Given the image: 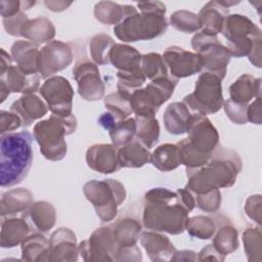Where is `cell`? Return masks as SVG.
Instances as JSON below:
<instances>
[{
    "instance_id": "cell-1",
    "label": "cell",
    "mask_w": 262,
    "mask_h": 262,
    "mask_svg": "<svg viewBox=\"0 0 262 262\" xmlns=\"http://www.w3.org/2000/svg\"><path fill=\"white\" fill-rule=\"evenodd\" d=\"M242 170L239 156L232 149L217 146L209 161L198 168H186L185 188L193 194L230 187Z\"/></svg>"
},
{
    "instance_id": "cell-2",
    "label": "cell",
    "mask_w": 262,
    "mask_h": 262,
    "mask_svg": "<svg viewBox=\"0 0 262 262\" xmlns=\"http://www.w3.org/2000/svg\"><path fill=\"white\" fill-rule=\"evenodd\" d=\"M144 200L142 223L146 229L169 234H180L185 230L189 212L177 191L156 187L145 193Z\"/></svg>"
},
{
    "instance_id": "cell-3",
    "label": "cell",
    "mask_w": 262,
    "mask_h": 262,
    "mask_svg": "<svg viewBox=\"0 0 262 262\" xmlns=\"http://www.w3.org/2000/svg\"><path fill=\"white\" fill-rule=\"evenodd\" d=\"M33 135L29 131L10 132L0 139V184L10 187L20 183L33 162Z\"/></svg>"
},
{
    "instance_id": "cell-4",
    "label": "cell",
    "mask_w": 262,
    "mask_h": 262,
    "mask_svg": "<svg viewBox=\"0 0 262 262\" xmlns=\"http://www.w3.org/2000/svg\"><path fill=\"white\" fill-rule=\"evenodd\" d=\"M221 33L226 39V47L231 56H248L254 66L261 68V30L249 17L229 14Z\"/></svg>"
},
{
    "instance_id": "cell-5",
    "label": "cell",
    "mask_w": 262,
    "mask_h": 262,
    "mask_svg": "<svg viewBox=\"0 0 262 262\" xmlns=\"http://www.w3.org/2000/svg\"><path fill=\"white\" fill-rule=\"evenodd\" d=\"M76 129L77 119L74 115L62 118L52 114L48 119L36 123L33 134L44 158L56 162L67 155L64 137L74 133Z\"/></svg>"
},
{
    "instance_id": "cell-6",
    "label": "cell",
    "mask_w": 262,
    "mask_h": 262,
    "mask_svg": "<svg viewBox=\"0 0 262 262\" xmlns=\"http://www.w3.org/2000/svg\"><path fill=\"white\" fill-rule=\"evenodd\" d=\"M168 23L165 13L138 11L127 16L114 27L117 38L123 42L151 40L165 34Z\"/></svg>"
},
{
    "instance_id": "cell-7",
    "label": "cell",
    "mask_w": 262,
    "mask_h": 262,
    "mask_svg": "<svg viewBox=\"0 0 262 262\" xmlns=\"http://www.w3.org/2000/svg\"><path fill=\"white\" fill-rule=\"evenodd\" d=\"M83 192L103 222L112 221L116 217L118 207L126 199L125 186L115 179L90 180L85 183Z\"/></svg>"
},
{
    "instance_id": "cell-8",
    "label": "cell",
    "mask_w": 262,
    "mask_h": 262,
    "mask_svg": "<svg viewBox=\"0 0 262 262\" xmlns=\"http://www.w3.org/2000/svg\"><path fill=\"white\" fill-rule=\"evenodd\" d=\"M220 76L204 71L198 78L192 93L183 98V103L195 114L203 116L217 113L224 103Z\"/></svg>"
},
{
    "instance_id": "cell-9",
    "label": "cell",
    "mask_w": 262,
    "mask_h": 262,
    "mask_svg": "<svg viewBox=\"0 0 262 262\" xmlns=\"http://www.w3.org/2000/svg\"><path fill=\"white\" fill-rule=\"evenodd\" d=\"M178 79L167 75L150 81L130 95V104L137 117H155L161 105L173 94Z\"/></svg>"
},
{
    "instance_id": "cell-10",
    "label": "cell",
    "mask_w": 262,
    "mask_h": 262,
    "mask_svg": "<svg viewBox=\"0 0 262 262\" xmlns=\"http://www.w3.org/2000/svg\"><path fill=\"white\" fill-rule=\"evenodd\" d=\"M191 46L202 59L203 70L221 78L225 77L231 54L227 47L218 40L217 35L202 30L192 37Z\"/></svg>"
},
{
    "instance_id": "cell-11",
    "label": "cell",
    "mask_w": 262,
    "mask_h": 262,
    "mask_svg": "<svg viewBox=\"0 0 262 262\" xmlns=\"http://www.w3.org/2000/svg\"><path fill=\"white\" fill-rule=\"evenodd\" d=\"M39 92L53 115L62 118L73 115L74 90L68 79L61 76H52L45 80Z\"/></svg>"
},
{
    "instance_id": "cell-12",
    "label": "cell",
    "mask_w": 262,
    "mask_h": 262,
    "mask_svg": "<svg viewBox=\"0 0 262 262\" xmlns=\"http://www.w3.org/2000/svg\"><path fill=\"white\" fill-rule=\"evenodd\" d=\"M78 247L84 261H115L119 249L111 225L95 229L88 239L81 242Z\"/></svg>"
},
{
    "instance_id": "cell-13",
    "label": "cell",
    "mask_w": 262,
    "mask_h": 262,
    "mask_svg": "<svg viewBox=\"0 0 262 262\" xmlns=\"http://www.w3.org/2000/svg\"><path fill=\"white\" fill-rule=\"evenodd\" d=\"M73 76L78 85V93L83 99L96 101L103 98L105 87L96 63L87 58L77 60Z\"/></svg>"
},
{
    "instance_id": "cell-14",
    "label": "cell",
    "mask_w": 262,
    "mask_h": 262,
    "mask_svg": "<svg viewBox=\"0 0 262 262\" xmlns=\"http://www.w3.org/2000/svg\"><path fill=\"white\" fill-rule=\"evenodd\" d=\"M74 59L71 46L59 40H52L41 48L39 53V75L48 79L67 69Z\"/></svg>"
},
{
    "instance_id": "cell-15",
    "label": "cell",
    "mask_w": 262,
    "mask_h": 262,
    "mask_svg": "<svg viewBox=\"0 0 262 262\" xmlns=\"http://www.w3.org/2000/svg\"><path fill=\"white\" fill-rule=\"evenodd\" d=\"M163 59L170 72V76L179 79L192 76L203 70L201 57L179 46H170L163 53Z\"/></svg>"
},
{
    "instance_id": "cell-16",
    "label": "cell",
    "mask_w": 262,
    "mask_h": 262,
    "mask_svg": "<svg viewBox=\"0 0 262 262\" xmlns=\"http://www.w3.org/2000/svg\"><path fill=\"white\" fill-rule=\"evenodd\" d=\"M187 133L189 144L201 154L212 155L218 146V131L206 116L195 114Z\"/></svg>"
},
{
    "instance_id": "cell-17",
    "label": "cell",
    "mask_w": 262,
    "mask_h": 262,
    "mask_svg": "<svg viewBox=\"0 0 262 262\" xmlns=\"http://www.w3.org/2000/svg\"><path fill=\"white\" fill-rule=\"evenodd\" d=\"M40 78L41 76L39 74L28 75L16 66L9 67L6 71L0 73L1 102H3L11 92L23 94L36 92L40 89Z\"/></svg>"
},
{
    "instance_id": "cell-18",
    "label": "cell",
    "mask_w": 262,
    "mask_h": 262,
    "mask_svg": "<svg viewBox=\"0 0 262 262\" xmlns=\"http://www.w3.org/2000/svg\"><path fill=\"white\" fill-rule=\"evenodd\" d=\"M78 255L77 237L71 229L60 227L52 232L45 261H77Z\"/></svg>"
},
{
    "instance_id": "cell-19",
    "label": "cell",
    "mask_w": 262,
    "mask_h": 262,
    "mask_svg": "<svg viewBox=\"0 0 262 262\" xmlns=\"http://www.w3.org/2000/svg\"><path fill=\"white\" fill-rule=\"evenodd\" d=\"M119 146L108 143L91 145L86 151L88 167L102 174H111L119 171L122 167L118 159Z\"/></svg>"
},
{
    "instance_id": "cell-20",
    "label": "cell",
    "mask_w": 262,
    "mask_h": 262,
    "mask_svg": "<svg viewBox=\"0 0 262 262\" xmlns=\"http://www.w3.org/2000/svg\"><path fill=\"white\" fill-rule=\"evenodd\" d=\"M48 110L49 108L45 100L34 93L23 94L10 106V111L20 118L23 127H28L36 120L44 117Z\"/></svg>"
},
{
    "instance_id": "cell-21",
    "label": "cell",
    "mask_w": 262,
    "mask_h": 262,
    "mask_svg": "<svg viewBox=\"0 0 262 262\" xmlns=\"http://www.w3.org/2000/svg\"><path fill=\"white\" fill-rule=\"evenodd\" d=\"M140 243L151 261H171L176 249L168 236L147 230L140 234Z\"/></svg>"
},
{
    "instance_id": "cell-22",
    "label": "cell",
    "mask_w": 262,
    "mask_h": 262,
    "mask_svg": "<svg viewBox=\"0 0 262 262\" xmlns=\"http://www.w3.org/2000/svg\"><path fill=\"white\" fill-rule=\"evenodd\" d=\"M16 67L28 75L39 74V47L31 41H15L10 48Z\"/></svg>"
},
{
    "instance_id": "cell-23",
    "label": "cell",
    "mask_w": 262,
    "mask_h": 262,
    "mask_svg": "<svg viewBox=\"0 0 262 262\" xmlns=\"http://www.w3.org/2000/svg\"><path fill=\"white\" fill-rule=\"evenodd\" d=\"M195 113H192L183 102L170 103L163 116L166 130L173 135L187 133Z\"/></svg>"
},
{
    "instance_id": "cell-24",
    "label": "cell",
    "mask_w": 262,
    "mask_h": 262,
    "mask_svg": "<svg viewBox=\"0 0 262 262\" xmlns=\"http://www.w3.org/2000/svg\"><path fill=\"white\" fill-rule=\"evenodd\" d=\"M31 226L21 217H4L1 222L0 245L2 248H14L21 244L29 235Z\"/></svg>"
},
{
    "instance_id": "cell-25",
    "label": "cell",
    "mask_w": 262,
    "mask_h": 262,
    "mask_svg": "<svg viewBox=\"0 0 262 262\" xmlns=\"http://www.w3.org/2000/svg\"><path fill=\"white\" fill-rule=\"evenodd\" d=\"M23 217L29 222L30 226L40 232L49 231L55 224L56 213L52 204L46 201H38L23 213Z\"/></svg>"
},
{
    "instance_id": "cell-26",
    "label": "cell",
    "mask_w": 262,
    "mask_h": 262,
    "mask_svg": "<svg viewBox=\"0 0 262 262\" xmlns=\"http://www.w3.org/2000/svg\"><path fill=\"white\" fill-rule=\"evenodd\" d=\"M229 12V8L221 5L219 1L208 2L198 14L202 30L214 35L221 33L224 20Z\"/></svg>"
},
{
    "instance_id": "cell-27",
    "label": "cell",
    "mask_w": 262,
    "mask_h": 262,
    "mask_svg": "<svg viewBox=\"0 0 262 262\" xmlns=\"http://www.w3.org/2000/svg\"><path fill=\"white\" fill-rule=\"evenodd\" d=\"M33 194L26 188H13L2 194L0 202L1 217L25 213L33 204Z\"/></svg>"
},
{
    "instance_id": "cell-28",
    "label": "cell",
    "mask_w": 262,
    "mask_h": 262,
    "mask_svg": "<svg viewBox=\"0 0 262 262\" xmlns=\"http://www.w3.org/2000/svg\"><path fill=\"white\" fill-rule=\"evenodd\" d=\"M118 159L121 167L140 168L150 162L151 154L143 143L137 138L119 146Z\"/></svg>"
},
{
    "instance_id": "cell-29",
    "label": "cell",
    "mask_w": 262,
    "mask_h": 262,
    "mask_svg": "<svg viewBox=\"0 0 262 262\" xmlns=\"http://www.w3.org/2000/svg\"><path fill=\"white\" fill-rule=\"evenodd\" d=\"M111 228L118 247L127 248L136 245L141 234L142 225L134 217H124L113 223Z\"/></svg>"
},
{
    "instance_id": "cell-30",
    "label": "cell",
    "mask_w": 262,
    "mask_h": 262,
    "mask_svg": "<svg viewBox=\"0 0 262 262\" xmlns=\"http://www.w3.org/2000/svg\"><path fill=\"white\" fill-rule=\"evenodd\" d=\"M229 95L232 101L249 103L253 98L261 97V79L250 74H243L229 86Z\"/></svg>"
},
{
    "instance_id": "cell-31",
    "label": "cell",
    "mask_w": 262,
    "mask_h": 262,
    "mask_svg": "<svg viewBox=\"0 0 262 262\" xmlns=\"http://www.w3.org/2000/svg\"><path fill=\"white\" fill-rule=\"evenodd\" d=\"M55 36V28L51 20L46 17L28 18L21 26L19 37L35 43L42 44L50 42Z\"/></svg>"
},
{
    "instance_id": "cell-32",
    "label": "cell",
    "mask_w": 262,
    "mask_h": 262,
    "mask_svg": "<svg viewBox=\"0 0 262 262\" xmlns=\"http://www.w3.org/2000/svg\"><path fill=\"white\" fill-rule=\"evenodd\" d=\"M141 58L139 51L127 44L115 43L110 53V62L123 72L141 70Z\"/></svg>"
},
{
    "instance_id": "cell-33",
    "label": "cell",
    "mask_w": 262,
    "mask_h": 262,
    "mask_svg": "<svg viewBox=\"0 0 262 262\" xmlns=\"http://www.w3.org/2000/svg\"><path fill=\"white\" fill-rule=\"evenodd\" d=\"M136 11L132 5H121L113 1H100L94 6L95 18L105 25L116 26Z\"/></svg>"
},
{
    "instance_id": "cell-34",
    "label": "cell",
    "mask_w": 262,
    "mask_h": 262,
    "mask_svg": "<svg viewBox=\"0 0 262 262\" xmlns=\"http://www.w3.org/2000/svg\"><path fill=\"white\" fill-rule=\"evenodd\" d=\"M150 162L162 172H169L181 165L180 152L177 144L164 143L159 145L151 154Z\"/></svg>"
},
{
    "instance_id": "cell-35",
    "label": "cell",
    "mask_w": 262,
    "mask_h": 262,
    "mask_svg": "<svg viewBox=\"0 0 262 262\" xmlns=\"http://www.w3.org/2000/svg\"><path fill=\"white\" fill-rule=\"evenodd\" d=\"M21 245L23 261H45L49 248V239L42 233H33L28 235Z\"/></svg>"
},
{
    "instance_id": "cell-36",
    "label": "cell",
    "mask_w": 262,
    "mask_h": 262,
    "mask_svg": "<svg viewBox=\"0 0 262 262\" xmlns=\"http://www.w3.org/2000/svg\"><path fill=\"white\" fill-rule=\"evenodd\" d=\"M136 121V138L147 148L152 147L159 140L160 125L156 117H137Z\"/></svg>"
},
{
    "instance_id": "cell-37",
    "label": "cell",
    "mask_w": 262,
    "mask_h": 262,
    "mask_svg": "<svg viewBox=\"0 0 262 262\" xmlns=\"http://www.w3.org/2000/svg\"><path fill=\"white\" fill-rule=\"evenodd\" d=\"M214 234L212 245L221 255L231 254L238 248V232L231 224H223Z\"/></svg>"
},
{
    "instance_id": "cell-38",
    "label": "cell",
    "mask_w": 262,
    "mask_h": 262,
    "mask_svg": "<svg viewBox=\"0 0 262 262\" xmlns=\"http://www.w3.org/2000/svg\"><path fill=\"white\" fill-rule=\"evenodd\" d=\"M114 45V39L104 33L93 36L90 40L89 48L90 55L94 63L100 66L110 63V53Z\"/></svg>"
},
{
    "instance_id": "cell-39",
    "label": "cell",
    "mask_w": 262,
    "mask_h": 262,
    "mask_svg": "<svg viewBox=\"0 0 262 262\" xmlns=\"http://www.w3.org/2000/svg\"><path fill=\"white\" fill-rule=\"evenodd\" d=\"M117 91L128 97H130V95L135 90L141 88L146 81V78L142 73V70L133 72L119 71L117 73Z\"/></svg>"
},
{
    "instance_id": "cell-40",
    "label": "cell",
    "mask_w": 262,
    "mask_h": 262,
    "mask_svg": "<svg viewBox=\"0 0 262 262\" xmlns=\"http://www.w3.org/2000/svg\"><path fill=\"white\" fill-rule=\"evenodd\" d=\"M216 224L211 217L208 216H193L188 218L185 230L191 236L200 239H209L216 232Z\"/></svg>"
},
{
    "instance_id": "cell-41",
    "label": "cell",
    "mask_w": 262,
    "mask_h": 262,
    "mask_svg": "<svg viewBox=\"0 0 262 262\" xmlns=\"http://www.w3.org/2000/svg\"><path fill=\"white\" fill-rule=\"evenodd\" d=\"M104 106L112 115L119 121L128 119L133 110L130 104V97L121 94L120 92H113L104 97Z\"/></svg>"
},
{
    "instance_id": "cell-42",
    "label": "cell",
    "mask_w": 262,
    "mask_h": 262,
    "mask_svg": "<svg viewBox=\"0 0 262 262\" xmlns=\"http://www.w3.org/2000/svg\"><path fill=\"white\" fill-rule=\"evenodd\" d=\"M113 144L117 146L124 145L134 139L136 133V121L135 118H128L121 120L108 131Z\"/></svg>"
},
{
    "instance_id": "cell-43",
    "label": "cell",
    "mask_w": 262,
    "mask_h": 262,
    "mask_svg": "<svg viewBox=\"0 0 262 262\" xmlns=\"http://www.w3.org/2000/svg\"><path fill=\"white\" fill-rule=\"evenodd\" d=\"M141 70L146 79L150 81L169 75L167 66L163 59V56L159 53L150 52L142 55Z\"/></svg>"
},
{
    "instance_id": "cell-44",
    "label": "cell",
    "mask_w": 262,
    "mask_h": 262,
    "mask_svg": "<svg viewBox=\"0 0 262 262\" xmlns=\"http://www.w3.org/2000/svg\"><path fill=\"white\" fill-rule=\"evenodd\" d=\"M243 243L249 261L262 260V241L260 227H250L243 233Z\"/></svg>"
},
{
    "instance_id": "cell-45",
    "label": "cell",
    "mask_w": 262,
    "mask_h": 262,
    "mask_svg": "<svg viewBox=\"0 0 262 262\" xmlns=\"http://www.w3.org/2000/svg\"><path fill=\"white\" fill-rule=\"evenodd\" d=\"M176 144L178 145V148H179L181 164H183L186 168L201 167V166L205 165L211 157V155H204V154L196 151L189 144L187 138L180 140Z\"/></svg>"
},
{
    "instance_id": "cell-46",
    "label": "cell",
    "mask_w": 262,
    "mask_h": 262,
    "mask_svg": "<svg viewBox=\"0 0 262 262\" xmlns=\"http://www.w3.org/2000/svg\"><path fill=\"white\" fill-rule=\"evenodd\" d=\"M170 24L174 29L183 33H194L202 29L198 14L187 10H178L171 14Z\"/></svg>"
},
{
    "instance_id": "cell-47",
    "label": "cell",
    "mask_w": 262,
    "mask_h": 262,
    "mask_svg": "<svg viewBox=\"0 0 262 262\" xmlns=\"http://www.w3.org/2000/svg\"><path fill=\"white\" fill-rule=\"evenodd\" d=\"M193 194V193H192ZM195 206L204 212L214 213L216 212L221 205V192L219 189L209 191L202 194H193Z\"/></svg>"
},
{
    "instance_id": "cell-48",
    "label": "cell",
    "mask_w": 262,
    "mask_h": 262,
    "mask_svg": "<svg viewBox=\"0 0 262 262\" xmlns=\"http://www.w3.org/2000/svg\"><path fill=\"white\" fill-rule=\"evenodd\" d=\"M248 105L249 103H237L231 99H227L223 103L226 116L235 124H246L248 122Z\"/></svg>"
},
{
    "instance_id": "cell-49",
    "label": "cell",
    "mask_w": 262,
    "mask_h": 262,
    "mask_svg": "<svg viewBox=\"0 0 262 262\" xmlns=\"http://www.w3.org/2000/svg\"><path fill=\"white\" fill-rule=\"evenodd\" d=\"M23 126L20 118L13 112H0V133L1 135L10 133Z\"/></svg>"
},
{
    "instance_id": "cell-50",
    "label": "cell",
    "mask_w": 262,
    "mask_h": 262,
    "mask_svg": "<svg viewBox=\"0 0 262 262\" xmlns=\"http://www.w3.org/2000/svg\"><path fill=\"white\" fill-rule=\"evenodd\" d=\"M28 19L27 14L20 10L18 13L10 16V17H6V18H2V23H3V27L5 29V31L14 37H19V33H20V29L21 26L24 25V23Z\"/></svg>"
},
{
    "instance_id": "cell-51",
    "label": "cell",
    "mask_w": 262,
    "mask_h": 262,
    "mask_svg": "<svg viewBox=\"0 0 262 262\" xmlns=\"http://www.w3.org/2000/svg\"><path fill=\"white\" fill-rule=\"evenodd\" d=\"M261 195L255 194L251 195L245 205L246 214L258 224L261 223Z\"/></svg>"
},
{
    "instance_id": "cell-52",
    "label": "cell",
    "mask_w": 262,
    "mask_h": 262,
    "mask_svg": "<svg viewBox=\"0 0 262 262\" xmlns=\"http://www.w3.org/2000/svg\"><path fill=\"white\" fill-rule=\"evenodd\" d=\"M142 255L140 250L135 246L127 248H119L115 261H141Z\"/></svg>"
},
{
    "instance_id": "cell-53",
    "label": "cell",
    "mask_w": 262,
    "mask_h": 262,
    "mask_svg": "<svg viewBox=\"0 0 262 262\" xmlns=\"http://www.w3.org/2000/svg\"><path fill=\"white\" fill-rule=\"evenodd\" d=\"M21 10V2L18 0H1L0 12L2 18L10 17Z\"/></svg>"
},
{
    "instance_id": "cell-54",
    "label": "cell",
    "mask_w": 262,
    "mask_h": 262,
    "mask_svg": "<svg viewBox=\"0 0 262 262\" xmlns=\"http://www.w3.org/2000/svg\"><path fill=\"white\" fill-rule=\"evenodd\" d=\"M247 117L249 122L261 124V97H256L255 100L248 105Z\"/></svg>"
},
{
    "instance_id": "cell-55",
    "label": "cell",
    "mask_w": 262,
    "mask_h": 262,
    "mask_svg": "<svg viewBox=\"0 0 262 262\" xmlns=\"http://www.w3.org/2000/svg\"><path fill=\"white\" fill-rule=\"evenodd\" d=\"M225 259V256L221 255L215 248L214 246L208 245L204 249L201 250L199 253L198 260L199 261H204V260H216V261H223Z\"/></svg>"
},
{
    "instance_id": "cell-56",
    "label": "cell",
    "mask_w": 262,
    "mask_h": 262,
    "mask_svg": "<svg viewBox=\"0 0 262 262\" xmlns=\"http://www.w3.org/2000/svg\"><path fill=\"white\" fill-rule=\"evenodd\" d=\"M137 7L140 11H155L166 13V5L161 1H144L138 2Z\"/></svg>"
},
{
    "instance_id": "cell-57",
    "label": "cell",
    "mask_w": 262,
    "mask_h": 262,
    "mask_svg": "<svg viewBox=\"0 0 262 262\" xmlns=\"http://www.w3.org/2000/svg\"><path fill=\"white\" fill-rule=\"evenodd\" d=\"M176 191H177V193H178V195H179L183 206L187 209L188 212H191L194 209V207H195V202H194L193 194L189 190H187L186 188H184V189H177Z\"/></svg>"
},
{
    "instance_id": "cell-58",
    "label": "cell",
    "mask_w": 262,
    "mask_h": 262,
    "mask_svg": "<svg viewBox=\"0 0 262 262\" xmlns=\"http://www.w3.org/2000/svg\"><path fill=\"white\" fill-rule=\"evenodd\" d=\"M119 120L114 116L112 115L110 112H106V113H103L101 114V116H99V118L97 119V122L98 124L105 130L110 131L115 125L116 123L118 122Z\"/></svg>"
},
{
    "instance_id": "cell-59",
    "label": "cell",
    "mask_w": 262,
    "mask_h": 262,
    "mask_svg": "<svg viewBox=\"0 0 262 262\" xmlns=\"http://www.w3.org/2000/svg\"><path fill=\"white\" fill-rule=\"evenodd\" d=\"M198 255L195 252L190 250H182L175 251L171 261H196Z\"/></svg>"
},
{
    "instance_id": "cell-60",
    "label": "cell",
    "mask_w": 262,
    "mask_h": 262,
    "mask_svg": "<svg viewBox=\"0 0 262 262\" xmlns=\"http://www.w3.org/2000/svg\"><path fill=\"white\" fill-rule=\"evenodd\" d=\"M44 4L51 11L59 12V11H62V10L67 9L72 4V2L71 1L70 2H66V1H45Z\"/></svg>"
},
{
    "instance_id": "cell-61",
    "label": "cell",
    "mask_w": 262,
    "mask_h": 262,
    "mask_svg": "<svg viewBox=\"0 0 262 262\" xmlns=\"http://www.w3.org/2000/svg\"><path fill=\"white\" fill-rule=\"evenodd\" d=\"M1 64H0V73H3L4 71H6L9 67H11V56L3 49L1 48Z\"/></svg>"
},
{
    "instance_id": "cell-62",
    "label": "cell",
    "mask_w": 262,
    "mask_h": 262,
    "mask_svg": "<svg viewBox=\"0 0 262 262\" xmlns=\"http://www.w3.org/2000/svg\"><path fill=\"white\" fill-rule=\"evenodd\" d=\"M21 2V10H28L32 6L35 5V1H20Z\"/></svg>"
}]
</instances>
